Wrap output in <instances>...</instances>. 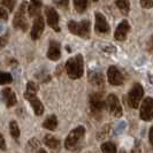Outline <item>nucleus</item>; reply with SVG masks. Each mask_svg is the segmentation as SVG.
Returning a JSON list of instances; mask_svg holds the SVG:
<instances>
[{
    "label": "nucleus",
    "instance_id": "7c9ffc66",
    "mask_svg": "<svg viewBox=\"0 0 153 153\" xmlns=\"http://www.w3.org/2000/svg\"><path fill=\"white\" fill-rule=\"evenodd\" d=\"M29 146H30V149L32 150H35V149H37L39 146V142L38 139H36V138H32L30 142H29Z\"/></svg>",
    "mask_w": 153,
    "mask_h": 153
},
{
    "label": "nucleus",
    "instance_id": "aec40b11",
    "mask_svg": "<svg viewBox=\"0 0 153 153\" xmlns=\"http://www.w3.org/2000/svg\"><path fill=\"white\" fill-rule=\"evenodd\" d=\"M38 90H39V86L36 82H32V81L28 82L27 89H25V92H24V98L28 97V96H36Z\"/></svg>",
    "mask_w": 153,
    "mask_h": 153
},
{
    "label": "nucleus",
    "instance_id": "2eb2a0df",
    "mask_svg": "<svg viewBox=\"0 0 153 153\" xmlns=\"http://www.w3.org/2000/svg\"><path fill=\"white\" fill-rule=\"evenodd\" d=\"M2 99H4L7 107H13L14 105H16V102H17L15 93H14V91L12 89H9V88H5L2 90Z\"/></svg>",
    "mask_w": 153,
    "mask_h": 153
},
{
    "label": "nucleus",
    "instance_id": "b1692460",
    "mask_svg": "<svg viewBox=\"0 0 153 153\" xmlns=\"http://www.w3.org/2000/svg\"><path fill=\"white\" fill-rule=\"evenodd\" d=\"M9 131H10V135L14 139H17L20 137V128H19V124L16 121H10L9 123Z\"/></svg>",
    "mask_w": 153,
    "mask_h": 153
},
{
    "label": "nucleus",
    "instance_id": "9b49d317",
    "mask_svg": "<svg viewBox=\"0 0 153 153\" xmlns=\"http://www.w3.org/2000/svg\"><path fill=\"white\" fill-rule=\"evenodd\" d=\"M94 30H96L97 33H109V31H111V28H109V24L107 23L106 17L101 13H96Z\"/></svg>",
    "mask_w": 153,
    "mask_h": 153
},
{
    "label": "nucleus",
    "instance_id": "dca6fc26",
    "mask_svg": "<svg viewBox=\"0 0 153 153\" xmlns=\"http://www.w3.org/2000/svg\"><path fill=\"white\" fill-rule=\"evenodd\" d=\"M25 99H28L30 101L31 106L33 108V112H35V114L36 115H42L44 113V106H43V104L40 102V100L36 97V96H28V97H25Z\"/></svg>",
    "mask_w": 153,
    "mask_h": 153
},
{
    "label": "nucleus",
    "instance_id": "72a5a7b5",
    "mask_svg": "<svg viewBox=\"0 0 153 153\" xmlns=\"http://www.w3.org/2000/svg\"><path fill=\"white\" fill-rule=\"evenodd\" d=\"M0 150L6 151V142H5V138L1 134H0Z\"/></svg>",
    "mask_w": 153,
    "mask_h": 153
},
{
    "label": "nucleus",
    "instance_id": "20e7f679",
    "mask_svg": "<svg viewBox=\"0 0 153 153\" xmlns=\"http://www.w3.org/2000/svg\"><path fill=\"white\" fill-rule=\"evenodd\" d=\"M105 107V102L102 100V96L99 92H94L90 96V109L92 116H94L97 120L101 117V112Z\"/></svg>",
    "mask_w": 153,
    "mask_h": 153
},
{
    "label": "nucleus",
    "instance_id": "a211bd4d",
    "mask_svg": "<svg viewBox=\"0 0 153 153\" xmlns=\"http://www.w3.org/2000/svg\"><path fill=\"white\" fill-rule=\"evenodd\" d=\"M44 143H45L46 146H48L51 150L53 151H59L60 146H61V143L58 138H55L52 135H45L44 137Z\"/></svg>",
    "mask_w": 153,
    "mask_h": 153
},
{
    "label": "nucleus",
    "instance_id": "39448f33",
    "mask_svg": "<svg viewBox=\"0 0 153 153\" xmlns=\"http://www.w3.org/2000/svg\"><path fill=\"white\" fill-rule=\"evenodd\" d=\"M25 9H27V2L23 1L20 5V7L15 13L14 20H13V25L16 29H20L22 31H27L28 29V21L25 19Z\"/></svg>",
    "mask_w": 153,
    "mask_h": 153
},
{
    "label": "nucleus",
    "instance_id": "f3484780",
    "mask_svg": "<svg viewBox=\"0 0 153 153\" xmlns=\"http://www.w3.org/2000/svg\"><path fill=\"white\" fill-rule=\"evenodd\" d=\"M42 0H31L30 5H29V8H28V13H29V16L30 17H36V16L39 15L40 13V9H42Z\"/></svg>",
    "mask_w": 153,
    "mask_h": 153
},
{
    "label": "nucleus",
    "instance_id": "a19ab883",
    "mask_svg": "<svg viewBox=\"0 0 153 153\" xmlns=\"http://www.w3.org/2000/svg\"><path fill=\"white\" fill-rule=\"evenodd\" d=\"M121 153H126V152H124V151H121Z\"/></svg>",
    "mask_w": 153,
    "mask_h": 153
},
{
    "label": "nucleus",
    "instance_id": "f03ea898",
    "mask_svg": "<svg viewBox=\"0 0 153 153\" xmlns=\"http://www.w3.org/2000/svg\"><path fill=\"white\" fill-rule=\"evenodd\" d=\"M85 135V128L83 126H78L74 130L69 132L66 140H65V147L69 151H76L81 140L83 139Z\"/></svg>",
    "mask_w": 153,
    "mask_h": 153
},
{
    "label": "nucleus",
    "instance_id": "a878e982",
    "mask_svg": "<svg viewBox=\"0 0 153 153\" xmlns=\"http://www.w3.org/2000/svg\"><path fill=\"white\" fill-rule=\"evenodd\" d=\"M13 82V77L9 73L0 71V85L2 84H9Z\"/></svg>",
    "mask_w": 153,
    "mask_h": 153
},
{
    "label": "nucleus",
    "instance_id": "1a4fd4ad",
    "mask_svg": "<svg viewBox=\"0 0 153 153\" xmlns=\"http://www.w3.org/2000/svg\"><path fill=\"white\" fill-rule=\"evenodd\" d=\"M45 15H46L47 24L55 31H60V28H59V14H58V12L53 7H51V6H46Z\"/></svg>",
    "mask_w": 153,
    "mask_h": 153
},
{
    "label": "nucleus",
    "instance_id": "58836bf2",
    "mask_svg": "<svg viewBox=\"0 0 153 153\" xmlns=\"http://www.w3.org/2000/svg\"><path fill=\"white\" fill-rule=\"evenodd\" d=\"M2 30V25H1V24H0V31Z\"/></svg>",
    "mask_w": 153,
    "mask_h": 153
},
{
    "label": "nucleus",
    "instance_id": "f704fd0d",
    "mask_svg": "<svg viewBox=\"0 0 153 153\" xmlns=\"http://www.w3.org/2000/svg\"><path fill=\"white\" fill-rule=\"evenodd\" d=\"M131 153H142V151H140V146H139V143H137L136 145L132 147Z\"/></svg>",
    "mask_w": 153,
    "mask_h": 153
},
{
    "label": "nucleus",
    "instance_id": "7ed1b4c3",
    "mask_svg": "<svg viewBox=\"0 0 153 153\" xmlns=\"http://www.w3.org/2000/svg\"><path fill=\"white\" fill-rule=\"evenodd\" d=\"M90 28H91V23L88 20H83L81 22H75V21H69L68 22L69 31L78 37H82V38H89Z\"/></svg>",
    "mask_w": 153,
    "mask_h": 153
},
{
    "label": "nucleus",
    "instance_id": "cd10ccee",
    "mask_svg": "<svg viewBox=\"0 0 153 153\" xmlns=\"http://www.w3.org/2000/svg\"><path fill=\"white\" fill-rule=\"evenodd\" d=\"M1 5L5 6L6 8H8L9 12H13L16 5V0H2L1 1Z\"/></svg>",
    "mask_w": 153,
    "mask_h": 153
},
{
    "label": "nucleus",
    "instance_id": "393cba45",
    "mask_svg": "<svg viewBox=\"0 0 153 153\" xmlns=\"http://www.w3.org/2000/svg\"><path fill=\"white\" fill-rule=\"evenodd\" d=\"M101 151L102 153H116V146L112 142H106L101 144Z\"/></svg>",
    "mask_w": 153,
    "mask_h": 153
},
{
    "label": "nucleus",
    "instance_id": "e433bc0d",
    "mask_svg": "<svg viewBox=\"0 0 153 153\" xmlns=\"http://www.w3.org/2000/svg\"><path fill=\"white\" fill-rule=\"evenodd\" d=\"M152 132H153V129L151 128L150 129V135H149V138H150V143H151V145L153 144V139H152Z\"/></svg>",
    "mask_w": 153,
    "mask_h": 153
},
{
    "label": "nucleus",
    "instance_id": "6e6552de",
    "mask_svg": "<svg viewBox=\"0 0 153 153\" xmlns=\"http://www.w3.org/2000/svg\"><path fill=\"white\" fill-rule=\"evenodd\" d=\"M153 117V99L147 97L143 100L140 106V119L143 121H151Z\"/></svg>",
    "mask_w": 153,
    "mask_h": 153
},
{
    "label": "nucleus",
    "instance_id": "5701e85b",
    "mask_svg": "<svg viewBox=\"0 0 153 153\" xmlns=\"http://www.w3.org/2000/svg\"><path fill=\"white\" fill-rule=\"evenodd\" d=\"M88 4H89V0H74V7L79 14L84 13L86 10Z\"/></svg>",
    "mask_w": 153,
    "mask_h": 153
},
{
    "label": "nucleus",
    "instance_id": "f257e3e1",
    "mask_svg": "<svg viewBox=\"0 0 153 153\" xmlns=\"http://www.w3.org/2000/svg\"><path fill=\"white\" fill-rule=\"evenodd\" d=\"M66 71L71 79H77L82 77L84 71L82 54H76L74 58H70L66 62Z\"/></svg>",
    "mask_w": 153,
    "mask_h": 153
},
{
    "label": "nucleus",
    "instance_id": "9d476101",
    "mask_svg": "<svg viewBox=\"0 0 153 153\" xmlns=\"http://www.w3.org/2000/svg\"><path fill=\"white\" fill-rule=\"evenodd\" d=\"M108 82L112 85H121L124 82L123 74L115 66H111L107 70Z\"/></svg>",
    "mask_w": 153,
    "mask_h": 153
},
{
    "label": "nucleus",
    "instance_id": "6ab92c4d",
    "mask_svg": "<svg viewBox=\"0 0 153 153\" xmlns=\"http://www.w3.org/2000/svg\"><path fill=\"white\" fill-rule=\"evenodd\" d=\"M43 127L48 130H55L58 127V119L55 115H50L45 119V121L43 122Z\"/></svg>",
    "mask_w": 153,
    "mask_h": 153
},
{
    "label": "nucleus",
    "instance_id": "412c9836",
    "mask_svg": "<svg viewBox=\"0 0 153 153\" xmlns=\"http://www.w3.org/2000/svg\"><path fill=\"white\" fill-rule=\"evenodd\" d=\"M115 5L121 10L123 15H127L130 10V2L129 0H115Z\"/></svg>",
    "mask_w": 153,
    "mask_h": 153
},
{
    "label": "nucleus",
    "instance_id": "4468645a",
    "mask_svg": "<svg viewBox=\"0 0 153 153\" xmlns=\"http://www.w3.org/2000/svg\"><path fill=\"white\" fill-rule=\"evenodd\" d=\"M61 56V46L56 40H51L50 42V47L47 51V58L52 61L59 60Z\"/></svg>",
    "mask_w": 153,
    "mask_h": 153
},
{
    "label": "nucleus",
    "instance_id": "c85d7f7f",
    "mask_svg": "<svg viewBox=\"0 0 153 153\" xmlns=\"http://www.w3.org/2000/svg\"><path fill=\"white\" fill-rule=\"evenodd\" d=\"M54 5L59 8H67L69 5L68 0H53Z\"/></svg>",
    "mask_w": 153,
    "mask_h": 153
},
{
    "label": "nucleus",
    "instance_id": "c756f323",
    "mask_svg": "<svg viewBox=\"0 0 153 153\" xmlns=\"http://www.w3.org/2000/svg\"><path fill=\"white\" fill-rule=\"evenodd\" d=\"M140 5L143 8L150 9L153 7V0H140Z\"/></svg>",
    "mask_w": 153,
    "mask_h": 153
},
{
    "label": "nucleus",
    "instance_id": "ea45409f",
    "mask_svg": "<svg viewBox=\"0 0 153 153\" xmlns=\"http://www.w3.org/2000/svg\"><path fill=\"white\" fill-rule=\"evenodd\" d=\"M92 1H94V2H97V1H98V0H92Z\"/></svg>",
    "mask_w": 153,
    "mask_h": 153
},
{
    "label": "nucleus",
    "instance_id": "ddd939ff",
    "mask_svg": "<svg viewBox=\"0 0 153 153\" xmlns=\"http://www.w3.org/2000/svg\"><path fill=\"white\" fill-rule=\"evenodd\" d=\"M129 31H130V24L128 23V21L123 20L122 22L117 25V28L115 30L114 38L119 42H123L127 38V35H128Z\"/></svg>",
    "mask_w": 153,
    "mask_h": 153
},
{
    "label": "nucleus",
    "instance_id": "473e14b6",
    "mask_svg": "<svg viewBox=\"0 0 153 153\" xmlns=\"http://www.w3.org/2000/svg\"><path fill=\"white\" fill-rule=\"evenodd\" d=\"M8 19V12L5 8L0 7V20H7Z\"/></svg>",
    "mask_w": 153,
    "mask_h": 153
},
{
    "label": "nucleus",
    "instance_id": "c9c22d12",
    "mask_svg": "<svg viewBox=\"0 0 153 153\" xmlns=\"http://www.w3.org/2000/svg\"><path fill=\"white\" fill-rule=\"evenodd\" d=\"M124 127H126V123L122 122L121 124H120V128L117 127V130H116V134H121V132H122V130L124 129Z\"/></svg>",
    "mask_w": 153,
    "mask_h": 153
},
{
    "label": "nucleus",
    "instance_id": "bb28decb",
    "mask_svg": "<svg viewBox=\"0 0 153 153\" xmlns=\"http://www.w3.org/2000/svg\"><path fill=\"white\" fill-rule=\"evenodd\" d=\"M109 130H111V126L109 124H106V126H104L102 127V129L97 134V139H104V138H106L109 135Z\"/></svg>",
    "mask_w": 153,
    "mask_h": 153
},
{
    "label": "nucleus",
    "instance_id": "2f4dec72",
    "mask_svg": "<svg viewBox=\"0 0 153 153\" xmlns=\"http://www.w3.org/2000/svg\"><path fill=\"white\" fill-rule=\"evenodd\" d=\"M7 42H8V33H5L4 36H1V37H0V47L6 46Z\"/></svg>",
    "mask_w": 153,
    "mask_h": 153
},
{
    "label": "nucleus",
    "instance_id": "f8f14e48",
    "mask_svg": "<svg viewBox=\"0 0 153 153\" xmlns=\"http://www.w3.org/2000/svg\"><path fill=\"white\" fill-rule=\"evenodd\" d=\"M45 28V23H44V19L40 15L36 17V20L33 21L32 24V29H31V38L33 40H37L40 38V36L43 35V31Z\"/></svg>",
    "mask_w": 153,
    "mask_h": 153
},
{
    "label": "nucleus",
    "instance_id": "4c0bfd02",
    "mask_svg": "<svg viewBox=\"0 0 153 153\" xmlns=\"http://www.w3.org/2000/svg\"><path fill=\"white\" fill-rule=\"evenodd\" d=\"M38 153H47V152H46V151L44 150V149H39Z\"/></svg>",
    "mask_w": 153,
    "mask_h": 153
},
{
    "label": "nucleus",
    "instance_id": "423d86ee",
    "mask_svg": "<svg viewBox=\"0 0 153 153\" xmlns=\"http://www.w3.org/2000/svg\"><path fill=\"white\" fill-rule=\"evenodd\" d=\"M143 96H144L143 86L139 83L134 84V86L131 88V90L128 93V105L131 108H137L139 102H140V100L143 98Z\"/></svg>",
    "mask_w": 153,
    "mask_h": 153
},
{
    "label": "nucleus",
    "instance_id": "0eeeda50",
    "mask_svg": "<svg viewBox=\"0 0 153 153\" xmlns=\"http://www.w3.org/2000/svg\"><path fill=\"white\" fill-rule=\"evenodd\" d=\"M105 105L107 107L108 112L111 114L115 116V117H121L123 114L122 107H121V104L117 99V97L115 94H109L107 96V98L105 100Z\"/></svg>",
    "mask_w": 153,
    "mask_h": 153
},
{
    "label": "nucleus",
    "instance_id": "4be33fe9",
    "mask_svg": "<svg viewBox=\"0 0 153 153\" xmlns=\"http://www.w3.org/2000/svg\"><path fill=\"white\" fill-rule=\"evenodd\" d=\"M90 81L92 84L97 85V86H102L104 85V76L101 73H90Z\"/></svg>",
    "mask_w": 153,
    "mask_h": 153
}]
</instances>
